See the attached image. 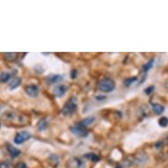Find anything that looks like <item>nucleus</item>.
Instances as JSON below:
<instances>
[{"label": "nucleus", "mask_w": 168, "mask_h": 168, "mask_svg": "<svg viewBox=\"0 0 168 168\" xmlns=\"http://www.w3.org/2000/svg\"><path fill=\"white\" fill-rule=\"evenodd\" d=\"M98 88L100 92L103 93H111L115 88V83L112 78H105L99 82L98 84Z\"/></svg>", "instance_id": "1"}, {"label": "nucleus", "mask_w": 168, "mask_h": 168, "mask_svg": "<svg viewBox=\"0 0 168 168\" xmlns=\"http://www.w3.org/2000/svg\"><path fill=\"white\" fill-rule=\"evenodd\" d=\"M77 108H78V100L75 97H71L62 108V114L63 115H70L76 112Z\"/></svg>", "instance_id": "2"}, {"label": "nucleus", "mask_w": 168, "mask_h": 168, "mask_svg": "<svg viewBox=\"0 0 168 168\" xmlns=\"http://www.w3.org/2000/svg\"><path fill=\"white\" fill-rule=\"evenodd\" d=\"M31 138V134L30 132L28 131H20V132H18L16 135H15V137H14V143L16 144H22L24 143L26 141H28L29 139Z\"/></svg>", "instance_id": "3"}, {"label": "nucleus", "mask_w": 168, "mask_h": 168, "mask_svg": "<svg viewBox=\"0 0 168 168\" xmlns=\"http://www.w3.org/2000/svg\"><path fill=\"white\" fill-rule=\"evenodd\" d=\"M70 130L72 134H74V135L78 136V137H86L88 134L87 130H86L85 127L81 126L79 123H78V124L74 125V126H72V127H70Z\"/></svg>", "instance_id": "4"}, {"label": "nucleus", "mask_w": 168, "mask_h": 168, "mask_svg": "<svg viewBox=\"0 0 168 168\" xmlns=\"http://www.w3.org/2000/svg\"><path fill=\"white\" fill-rule=\"evenodd\" d=\"M67 91H68V86L64 84H58L53 89V93L58 98L62 97L64 94H66Z\"/></svg>", "instance_id": "5"}, {"label": "nucleus", "mask_w": 168, "mask_h": 168, "mask_svg": "<svg viewBox=\"0 0 168 168\" xmlns=\"http://www.w3.org/2000/svg\"><path fill=\"white\" fill-rule=\"evenodd\" d=\"M25 92L26 94H27L29 97L35 98V97H37L38 94H39V88H38L36 85L31 84V85H28V86H26Z\"/></svg>", "instance_id": "6"}, {"label": "nucleus", "mask_w": 168, "mask_h": 168, "mask_svg": "<svg viewBox=\"0 0 168 168\" xmlns=\"http://www.w3.org/2000/svg\"><path fill=\"white\" fill-rule=\"evenodd\" d=\"M68 168H85V162L78 158H73L69 160Z\"/></svg>", "instance_id": "7"}, {"label": "nucleus", "mask_w": 168, "mask_h": 168, "mask_svg": "<svg viewBox=\"0 0 168 168\" xmlns=\"http://www.w3.org/2000/svg\"><path fill=\"white\" fill-rule=\"evenodd\" d=\"M148 157L145 153H138L135 158H134V163L137 166H143L147 162Z\"/></svg>", "instance_id": "8"}, {"label": "nucleus", "mask_w": 168, "mask_h": 168, "mask_svg": "<svg viewBox=\"0 0 168 168\" xmlns=\"http://www.w3.org/2000/svg\"><path fill=\"white\" fill-rule=\"evenodd\" d=\"M7 150H8V153H9V155L10 157L12 158H18L20 154H21V150H19L18 148H16V147H13L12 145H10V144H8L7 145Z\"/></svg>", "instance_id": "9"}, {"label": "nucleus", "mask_w": 168, "mask_h": 168, "mask_svg": "<svg viewBox=\"0 0 168 168\" xmlns=\"http://www.w3.org/2000/svg\"><path fill=\"white\" fill-rule=\"evenodd\" d=\"M62 79H63V77H62V75L59 74L49 75L46 78V80L48 81V83H50V84H56V83H58V82L62 81Z\"/></svg>", "instance_id": "10"}, {"label": "nucleus", "mask_w": 168, "mask_h": 168, "mask_svg": "<svg viewBox=\"0 0 168 168\" xmlns=\"http://www.w3.org/2000/svg\"><path fill=\"white\" fill-rule=\"evenodd\" d=\"M21 78H13L12 80L10 81V83H9V88L11 89V90H14V89H16V88H18L21 85Z\"/></svg>", "instance_id": "11"}, {"label": "nucleus", "mask_w": 168, "mask_h": 168, "mask_svg": "<svg viewBox=\"0 0 168 168\" xmlns=\"http://www.w3.org/2000/svg\"><path fill=\"white\" fill-rule=\"evenodd\" d=\"M94 121H95V118L93 117V116H90V117H86V118H85L84 120H82L80 122H79V124L81 126H83V127H85V128H86L89 125L92 124Z\"/></svg>", "instance_id": "12"}, {"label": "nucleus", "mask_w": 168, "mask_h": 168, "mask_svg": "<svg viewBox=\"0 0 168 168\" xmlns=\"http://www.w3.org/2000/svg\"><path fill=\"white\" fill-rule=\"evenodd\" d=\"M152 110L153 112L155 113L157 115L161 114L162 113L165 111V107L164 106H162L160 104H153L152 105Z\"/></svg>", "instance_id": "13"}, {"label": "nucleus", "mask_w": 168, "mask_h": 168, "mask_svg": "<svg viewBox=\"0 0 168 168\" xmlns=\"http://www.w3.org/2000/svg\"><path fill=\"white\" fill-rule=\"evenodd\" d=\"M85 158H87L88 160H92L93 162H99L100 159V156H98L97 154H95V153H93V152L86 154Z\"/></svg>", "instance_id": "14"}, {"label": "nucleus", "mask_w": 168, "mask_h": 168, "mask_svg": "<svg viewBox=\"0 0 168 168\" xmlns=\"http://www.w3.org/2000/svg\"><path fill=\"white\" fill-rule=\"evenodd\" d=\"M10 78H11V73L6 72V71L0 73V82L1 83H6L10 80Z\"/></svg>", "instance_id": "15"}, {"label": "nucleus", "mask_w": 168, "mask_h": 168, "mask_svg": "<svg viewBox=\"0 0 168 168\" xmlns=\"http://www.w3.org/2000/svg\"><path fill=\"white\" fill-rule=\"evenodd\" d=\"M50 165H51L54 168L57 167L58 163H59V158H58V157L56 155H55V154H52V155L50 157Z\"/></svg>", "instance_id": "16"}, {"label": "nucleus", "mask_w": 168, "mask_h": 168, "mask_svg": "<svg viewBox=\"0 0 168 168\" xmlns=\"http://www.w3.org/2000/svg\"><path fill=\"white\" fill-rule=\"evenodd\" d=\"M37 128L38 130L40 131L44 130H46L47 128H48V122L45 120V119H42V120H41L39 122H38L37 124Z\"/></svg>", "instance_id": "17"}, {"label": "nucleus", "mask_w": 168, "mask_h": 168, "mask_svg": "<svg viewBox=\"0 0 168 168\" xmlns=\"http://www.w3.org/2000/svg\"><path fill=\"white\" fill-rule=\"evenodd\" d=\"M153 64H154V59H150L149 62H147L145 64H144V65H143V70L144 71V72H147L150 69L152 68Z\"/></svg>", "instance_id": "18"}, {"label": "nucleus", "mask_w": 168, "mask_h": 168, "mask_svg": "<svg viewBox=\"0 0 168 168\" xmlns=\"http://www.w3.org/2000/svg\"><path fill=\"white\" fill-rule=\"evenodd\" d=\"M158 124L162 128H166L168 125V118L166 116H163L158 120Z\"/></svg>", "instance_id": "19"}, {"label": "nucleus", "mask_w": 168, "mask_h": 168, "mask_svg": "<svg viewBox=\"0 0 168 168\" xmlns=\"http://www.w3.org/2000/svg\"><path fill=\"white\" fill-rule=\"evenodd\" d=\"M137 78L136 77H132V78H126L124 81H123V84H124L125 86H130V85H132L135 81L137 80Z\"/></svg>", "instance_id": "20"}, {"label": "nucleus", "mask_w": 168, "mask_h": 168, "mask_svg": "<svg viewBox=\"0 0 168 168\" xmlns=\"http://www.w3.org/2000/svg\"><path fill=\"white\" fill-rule=\"evenodd\" d=\"M5 55H6L7 60H10V61H12V60L15 59L17 57V53H6Z\"/></svg>", "instance_id": "21"}, {"label": "nucleus", "mask_w": 168, "mask_h": 168, "mask_svg": "<svg viewBox=\"0 0 168 168\" xmlns=\"http://www.w3.org/2000/svg\"><path fill=\"white\" fill-rule=\"evenodd\" d=\"M15 168H27V166L26 165L24 162L20 161V162H18V163L16 164Z\"/></svg>", "instance_id": "22"}, {"label": "nucleus", "mask_w": 168, "mask_h": 168, "mask_svg": "<svg viewBox=\"0 0 168 168\" xmlns=\"http://www.w3.org/2000/svg\"><path fill=\"white\" fill-rule=\"evenodd\" d=\"M153 90H154V86H149V87H147L145 89L144 93L147 94V95H150V94L153 92Z\"/></svg>", "instance_id": "23"}, {"label": "nucleus", "mask_w": 168, "mask_h": 168, "mask_svg": "<svg viewBox=\"0 0 168 168\" xmlns=\"http://www.w3.org/2000/svg\"><path fill=\"white\" fill-rule=\"evenodd\" d=\"M0 168H11L8 162H0Z\"/></svg>", "instance_id": "24"}, {"label": "nucleus", "mask_w": 168, "mask_h": 168, "mask_svg": "<svg viewBox=\"0 0 168 168\" xmlns=\"http://www.w3.org/2000/svg\"><path fill=\"white\" fill-rule=\"evenodd\" d=\"M96 99L97 100H106V96H101V95H100V96H96Z\"/></svg>", "instance_id": "25"}, {"label": "nucleus", "mask_w": 168, "mask_h": 168, "mask_svg": "<svg viewBox=\"0 0 168 168\" xmlns=\"http://www.w3.org/2000/svg\"><path fill=\"white\" fill-rule=\"evenodd\" d=\"M166 143H168V136H167V137H166Z\"/></svg>", "instance_id": "26"}, {"label": "nucleus", "mask_w": 168, "mask_h": 168, "mask_svg": "<svg viewBox=\"0 0 168 168\" xmlns=\"http://www.w3.org/2000/svg\"><path fill=\"white\" fill-rule=\"evenodd\" d=\"M0 128H1V122H0Z\"/></svg>", "instance_id": "27"}]
</instances>
